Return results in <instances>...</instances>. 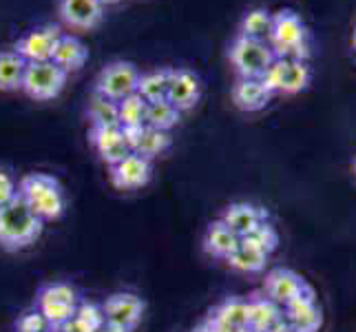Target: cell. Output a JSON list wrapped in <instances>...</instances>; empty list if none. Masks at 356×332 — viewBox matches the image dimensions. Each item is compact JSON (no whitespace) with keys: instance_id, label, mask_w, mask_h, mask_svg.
Wrapping results in <instances>:
<instances>
[{"instance_id":"obj_1","label":"cell","mask_w":356,"mask_h":332,"mask_svg":"<svg viewBox=\"0 0 356 332\" xmlns=\"http://www.w3.org/2000/svg\"><path fill=\"white\" fill-rule=\"evenodd\" d=\"M44 221L27 206L20 195L0 208V248L18 253L38 242Z\"/></svg>"},{"instance_id":"obj_2","label":"cell","mask_w":356,"mask_h":332,"mask_svg":"<svg viewBox=\"0 0 356 332\" xmlns=\"http://www.w3.org/2000/svg\"><path fill=\"white\" fill-rule=\"evenodd\" d=\"M18 195L42 221H56L67 211V193L58 177L49 173H27L18 180Z\"/></svg>"},{"instance_id":"obj_3","label":"cell","mask_w":356,"mask_h":332,"mask_svg":"<svg viewBox=\"0 0 356 332\" xmlns=\"http://www.w3.org/2000/svg\"><path fill=\"white\" fill-rule=\"evenodd\" d=\"M270 47L277 58H310V29L303 18L294 9H279L275 14L273 33H270Z\"/></svg>"},{"instance_id":"obj_4","label":"cell","mask_w":356,"mask_h":332,"mask_svg":"<svg viewBox=\"0 0 356 332\" xmlns=\"http://www.w3.org/2000/svg\"><path fill=\"white\" fill-rule=\"evenodd\" d=\"M80 301L82 297L76 286L67 284V281H51V284L40 286L33 308L47 319L51 328H63L76 317Z\"/></svg>"},{"instance_id":"obj_5","label":"cell","mask_w":356,"mask_h":332,"mask_svg":"<svg viewBox=\"0 0 356 332\" xmlns=\"http://www.w3.org/2000/svg\"><path fill=\"white\" fill-rule=\"evenodd\" d=\"M228 60L237 78H264L277 60L270 42L237 35L228 49Z\"/></svg>"},{"instance_id":"obj_6","label":"cell","mask_w":356,"mask_h":332,"mask_svg":"<svg viewBox=\"0 0 356 332\" xmlns=\"http://www.w3.org/2000/svg\"><path fill=\"white\" fill-rule=\"evenodd\" d=\"M69 80V73L60 69L56 63L47 60V63H27L22 80V93L38 102H49L65 91Z\"/></svg>"},{"instance_id":"obj_7","label":"cell","mask_w":356,"mask_h":332,"mask_svg":"<svg viewBox=\"0 0 356 332\" xmlns=\"http://www.w3.org/2000/svg\"><path fill=\"white\" fill-rule=\"evenodd\" d=\"M140 69L131 60H113L102 71L97 73L93 91L100 93L113 102L124 100V97L138 93V82H140Z\"/></svg>"},{"instance_id":"obj_8","label":"cell","mask_w":356,"mask_h":332,"mask_svg":"<svg viewBox=\"0 0 356 332\" xmlns=\"http://www.w3.org/2000/svg\"><path fill=\"white\" fill-rule=\"evenodd\" d=\"M312 80V69L308 60H294V58H277L273 67L264 76V82L273 95H294L308 89Z\"/></svg>"},{"instance_id":"obj_9","label":"cell","mask_w":356,"mask_h":332,"mask_svg":"<svg viewBox=\"0 0 356 332\" xmlns=\"http://www.w3.org/2000/svg\"><path fill=\"white\" fill-rule=\"evenodd\" d=\"M102 310L106 317V324H115L127 330H135L144 319L146 301L138 292L120 290V292L108 294V297L102 301Z\"/></svg>"},{"instance_id":"obj_10","label":"cell","mask_w":356,"mask_h":332,"mask_svg":"<svg viewBox=\"0 0 356 332\" xmlns=\"http://www.w3.org/2000/svg\"><path fill=\"white\" fill-rule=\"evenodd\" d=\"M202 93H204V84L197 73L191 69L170 67L166 100L173 104L179 113H186V111H193L197 106L202 100Z\"/></svg>"},{"instance_id":"obj_11","label":"cell","mask_w":356,"mask_h":332,"mask_svg":"<svg viewBox=\"0 0 356 332\" xmlns=\"http://www.w3.org/2000/svg\"><path fill=\"white\" fill-rule=\"evenodd\" d=\"M60 35H63V31L56 24H42V27L29 29L24 35H20L14 45V52L27 63H47L54 56Z\"/></svg>"},{"instance_id":"obj_12","label":"cell","mask_w":356,"mask_h":332,"mask_svg":"<svg viewBox=\"0 0 356 332\" xmlns=\"http://www.w3.org/2000/svg\"><path fill=\"white\" fill-rule=\"evenodd\" d=\"M310 288L299 273H294L290 268H273L264 279V292L270 301H275L279 308H286L297 297Z\"/></svg>"},{"instance_id":"obj_13","label":"cell","mask_w":356,"mask_h":332,"mask_svg":"<svg viewBox=\"0 0 356 332\" xmlns=\"http://www.w3.org/2000/svg\"><path fill=\"white\" fill-rule=\"evenodd\" d=\"M281 313H284V324L294 332H318L323 326V310L312 288L288 303L286 308H281Z\"/></svg>"},{"instance_id":"obj_14","label":"cell","mask_w":356,"mask_h":332,"mask_svg":"<svg viewBox=\"0 0 356 332\" xmlns=\"http://www.w3.org/2000/svg\"><path fill=\"white\" fill-rule=\"evenodd\" d=\"M153 177V162L138 153L127 155L122 162L111 166L108 180L118 191H140Z\"/></svg>"},{"instance_id":"obj_15","label":"cell","mask_w":356,"mask_h":332,"mask_svg":"<svg viewBox=\"0 0 356 332\" xmlns=\"http://www.w3.org/2000/svg\"><path fill=\"white\" fill-rule=\"evenodd\" d=\"M89 142L95 149L97 157L108 166L122 162L127 155L133 153L131 144L127 140V133L122 127H91Z\"/></svg>"},{"instance_id":"obj_16","label":"cell","mask_w":356,"mask_h":332,"mask_svg":"<svg viewBox=\"0 0 356 332\" xmlns=\"http://www.w3.org/2000/svg\"><path fill=\"white\" fill-rule=\"evenodd\" d=\"M58 14L69 29L91 31L100 27L104 5L100 0H58Z\"/></svg>"},{"instance_id":"obj_17","label":"cell","mask_w":356,"mask_h":332,"mask_svg":"<svg viewBox=\"0 0 356 332\" xmlns=\"http://www.w3.org/2000/svg\"><path fill=\"white\" fill-rule=\"evenodd\" d=\"M124 133H127V140L131 144V151L146 157V159H151V162L155 157L164 155L170 149V144H173V135H170V131L153 129L149 125L124 129Z\"/></svg>"},{"instance_id":"obj_18","label":"cell","mask_w":356,"mask_h":332,"mask_svg":"<svg viewBox=\"0 0 356 332\" xmlns=\"http://www.w3.org/2000/svg\"><path fill=\"white\" fill-rule=\"evenodd\" d=\"M232 104H235L243 113H257L264 111L270 100H273V91L268 89L264 78H237L232 84Z\"/></svg>"},{"instance_id":"obj_19","label":"cell","mask_w":356,"mask_h":332,"mask_svg":"<svg viewBox=\"0 0 356 332\" xmlns=\"http://www.w3.org/2000/svg\"><path fill=\"white\" fill-rule=\"evenodd\" d=\"M219 219H224L239 237H245V235H250L259 224L268 221V211L264 206L252 204V202H235V204L226 206L224 215Z\"/></svg>"},{"instance_id":"obj_20","label":"cell","mask_w":356,"mask_h":332,"mask_svg":"<svg viewBox=\"0 0 356 332\" xmlns=\"http://www.w3.org/2000/svg\"><path fill=\"white\" fill-rule=\"evenodd\" d=\"M268 253L257 244L252 237H241L239 244L235 246V251L230 253V257L226 260V264L230 268L239 270V273H264L266 266H268Z\"/></svg>"},{"instance_id":"obj_21","label":"cell","mask_w":356,"mask_h":332,"mask_svg":"<svg viewBox=\"0 0 356 332\" xmlns=\"http://www.w3.org/2000/svg\"><path fill=\"white\" fill-rule=\"evenodd\" d=\"M87 60H89V49L78 35H71V33L60 35L56 42V49H54L51 63H56L67 73H76L87 65Z\"/></svg>"},{"instance_id":"obj_22","label":"cell","mask_w":356,"mask_h":332,"mask_svg":"<svg viewBox=\"0 0 356 332\" xmlns=\"http://www.w3.org/2000/svg\"><path fill=\"white\" fill-rule=\"evenodd\" d=\"M239 235L232 230L224 219H215L208 224L204 232V251L215 257V260H228L230 253L235 251V246L239 244Z\"/></svg>"},{"instance_id":"obj_23","label":"cell","mask_w":356,"mask_h":332,"mask_svg":"<svg viewBox=\"0 0 356 332\" xmlns=\"http://www.w3.org/2000/svg\"><path fill=\"white\" fill-rule=\"evenodd\" d=\"M284 322L281 308L264 297H250L248 299V330L250 332H273Z\"/></svg>"},{"instance_id":"obj_24","label":"cell","mask_w":356,"mask_h":332,"mask_svg":"<svg viewBox=\"0 0 356 332\" xmlns=\"http://www.w3.org/2000/svg\"><path fill=\"white\" fill-rule=\"evenodd\" d=\"M24 71H27V60L20 58L14 49L0 52V91L3 93L20 91Z\"/></svg>"},{"instance_id":"obj_25","label":"cell","mask_w":356,"mask_h":332,"mask_svg":"<svg viewBox=\"0 0 356 332\" xmlns=\"http://www.w3.org/2000/svg\"><path fill=\"white\" fill-rule=\"evenodd\" d=\"M215 328L224 330H248V299H228L215 310ZM250 332V330H248Z\"/></svg>"},{"instance_id":"obj_26","label":"cell","mask_w":356,"mask_h":332,"mask_svg":"<svg viewBox=\"0 0 356 332\" xmlns=\"http://www.w3.org/2000/svg\"><path fill=\"white\" fill-rule=\"evenodd\" d=\"M273 22L275 14L266 7H254L248 14L241 18L239 24V35L243 38H252V40H270V33H273Z\"/></svg>"},{"instance_id":"obj_27","label":"cell","mask_w":356,"mask_h":332,"mask_svg":"<svg viewBox=\"0 0 356 332\" xmlns=\"http://www.w3.org/2000/svg\"><path fill=\"white\" fill-rule=\"evenodd\" d=\"M168 73H170V67H166V69H153V71H144V73H140L138 93H140L149 104H151V102H159V100H166Z\"/></svg>"},{"instance_id":"obj_28","label":"cell","mask_w":356,"mask_h":332,"mask_svg":"<svg viewBox=\"0 0 356 332\" xmlns=\"http://www.w3.org/2000/svg\"><path fill=\"white\" fill-rule=\"evenodd\" d=\"M87 118L91 122V127H120L118 102L93 91L91 102L87 106Z\"/></svg>"},{"instance_id":"obj_29","label":"cell","mask_w":356,"mask_h":332,"mask_svg":"<svg viewBox=\"0 0 356 332\" xmlns=\"http://www.w3.org/2000/svg\"><path fill=\"white\" fill-rule=\"evenodd\" d=\"M118 111H120V127H124V129L144 127L146 113H149V102H146L140 93H133L118 102Z\"/></svg>"},{"instance_id":"obj_30","label":"cell","mask_w":356,"mask_h":332,"mask_svg":"<svg viewBox=\"0 0 356 332\" xmlns=\"http://www.w3.org/2000/svg\"><path fill=\"white\" fill-rule=\"evenodd\" d=\"M179 120H181V113L168 100H159V102L149 104V113H146V125L149 127L170 131L173 127L179 125Z\"/></svg>"},{"instance_id":"obj_31","label":"cell","mask_w":356,"mask_h":332,"mask_svg":"<svg viewBox=\"0 0 356 332\" xmlns=\"http://www.w3.org/2000/svg\"><path fill=\"white\" fill-rule=\"evenodd\" d=\"M245 237H252L268 255L275 253L277 246H279V232L273 224H270V221H264V224H259L250 232V235H245Z\"/></svg>"},{"instance_id":"obj_32","label":"cell","mask_w":356,"mask_h":332,"mask_svg":"<svg viewBox=\"0 0 356 332\" xmlns=\"http://www.w3.org/2000/svg\"><path fill=\"white\" fill-rule=\"evenodd\" d=\"M49 330H51V326L47 324V319L35 308L22 313L16 319V332H49Z\"/></svg>"},{"instance_id":"obj_33","label":"cell","mask_w":356,"mask_h":332,"mask_svg":"<svg viewBox=\"0 0 356 332\" xmlns=\"http://www.w3.org/2000/svg\"><path fill=\"white\" fill-rule=\"evenodd\" d=\"M18 198V182L7 168L0 166V208Z\"/></svg>"},{"instance_id":"obj_34","label":"cell","mask_w":356,"mask_h":332,"mask_svg":"<svg viewBox=\"0 0 356 332\" xmlns=\"http://www.w3.org/2000/svg\"><path fill=\"white\" fill-rule=\"evenodd\" d=\"M100 332H135V330H127V328L115 326V324H104V328Z\"/></svg>"},{"instance_id":"obj_35","label":"cell","mask_w":356,"mask_h":332,"mask_svg":"<svg viewBox=\"0 0 356 332\" xmlns=\"http://www.w3.org/2000/svg\"><path fill=\"white\" fill-rule=\"evenodd\" d=\"M102 5H118V3H122V0H100Z\"/></svg>"},{"instance_id":"obj_36","label":"cell","mask_w":356,"mask_h":332,"mask_svg":"<svg viewBox=\"0 0 356 332\" xmlns=\"http://www.w3.org/2000/svg\"><path fill=\"white\" fill-rule=\"evenodd\" d=\"M352 168H354V173H356V155H354V159H352Z\"/></svg>"},{"instance_id":"obj_37","label":"cell","mask_w":356,"mask_h":332,"mask_svg":"<svg viewBox=\"0 0 356 332\" xmlns=\"http://www.w3.org/2000/svg\"><path fill=\"white\" fill-rule=\"evenodd\" d=\"M352 42H354V49H356V29H354V35H352Z\"/></svg>"}]
</instances>
